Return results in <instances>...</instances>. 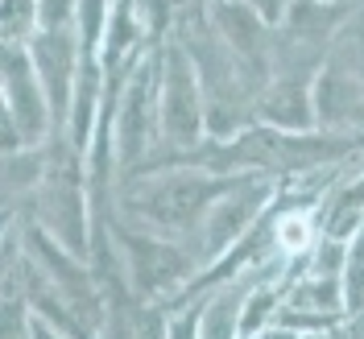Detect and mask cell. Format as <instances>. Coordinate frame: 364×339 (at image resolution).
<instances>
[{"label":"cell","instance_id":"cell-18","mask_svg":"<svg viewBox=\"0 0 364 339\" xmlns=\"http://www.w3.org/2000/svg\"><path fill=\"white\" fill-rule=\"evenodd\" d=\"M252 339H306L302 331H294V327H286V323H269L265 331H257Z\"/></svg>","mask_w":364,"mask_h":339},{"label":"cell","instance_id":"cell-8","mask_svg":"<svg viewBox=\"0 0 364 339\" xmlns=\"http://www.w3.org/2000/svg\"><path fill=\"white\" fill-rule=\"evenodd\" d=\"M257 120H265L273 129H290V133H311L318 129L315 120V75H294V70H277L269 87L257 99Z\"/></svg>","mask_w":364,"mask_h":339},{"label":"cell","instance_id":"cell-12","mask_svg":"<svg viewBox=\"0 0 364 339\" xmlns=\"http://www.w3.org/2000/svg\"><path fill=\"white\" fill-rule=\"evenodd\" d=\"M42 29V0H0V45H29Z\"/></svg>","mask_w":364,"mask_h":339},{"label":"cell","instance_id":"cell-11","mask_svg":"<svg viewBox=\"0 0 364 339\" xmlns=\"http://www.w3.org/2000/svg\"><path fill=\"white\" fill-rule=\"evenodd\" d=\"M318 236H323V215H318V207H282L273 199V244L282 257H306V252L318 244Z\"/></svg>","mask_w":364,"mask_h":339},{"label":"cell","instance_id":"cell-13","mask_svg":"<svg viewBox=\"0 0 364 339\" xmlns=\"http://www.w3.org/2000/svg\"><path fill=\"white\" fill-rule=\"evenodd\" d=\"M343 298H348V315L364 306V227L348 240V261H343Z\"/></svg>","mask_w":364,"mask_h":339},{"label":"cell","instance_id":"cell-3","mask_svg":"<svg viewBox=\"0 0 364 339\" xmlns=\"http://www.w3.org/2000/svg\"><path fill=\"white\" fill-rule=\"evenodd\" d=\"M158 112H161V149L149 161L191 154L207 141V99H203V79L195 58L186 54V45L170 33V42H161V87H158ZM145 166V161H141Z\"/></svg>","mask_w":364,"mask_h":339},{"label":"cell","instance_id":"cell-5","mask_svg":"<svg viewBox=\"0 0 364 339\" xmlns=\"http://www.w3.org/2000/svg\"><path fill=\"white\" fill-rule=\"evenodd\" d=\"M277 186H282V182L269 178V174H240L236 186L211 203L203 227H199V240H195L203 265L220 261L232 244H240L252 227L269 215L273 199H277Z\"/></svg>","mask_w":364,"mask_h":339},{"label":"cell","instance_id":"cell-1","mask_svg":"<svg viewBox=\"0 0 364 339\" xmlns=\"http://www.w3.org/2000/svg\"><path fill=\"white\" fill-rule=\"evenodd\" d=\"M236 178L240 174H211V170H199V166H166V170L124 178L120 203L136 224L195 244L211 203L220 195H228L236 186Z\"/></svg>","mask_w":364,"mask_h":339},{"label":"cell","instance_id":"cell-7","mask_svg":"<svg viewBox=\"0 0 364 339\" xmlns=\"http://www.w3.org/2000/svg\"><path fill=\"white\" fill-rule=\"evenodd\" d=\"M315 120L327 133H364V75L327 58L315 75Z\"/></svg>","mask_w":364,"mask_h":339},{"label":"cell","instance_id":"cell-17","mask_svg":"<svg viewBox=\"0 0 364 339\" xmlns=\"http://www.w3.org/2000/svg\"><path fill=\"white\" fill-rule=\"evenodd\" d=\"M340 331H343V339H364V306L352 311V315H343Z\"/></svg>","mask_w":364,"mask_h":339},{"label":"cell","instance_id":"cell-16","mask_svg":"<svg viewBox=\"0 0 364 339\" xmlns=\"http://www.w3.org/2000/svg\"><path fill=\"white\" fill-rule=\"evenodd\" d=\"M240 4H249L252 13H261V17L277 29V25L286 21V13H290V4H294V0H240Z\"/></svg>","mask_w":364,"mask_h":339},{"label":"cell","instance_id":"cell-10","mask_svg":"<svg viewBox=\"0 0 364 339\" xmlns=\"http://www.w3.org/2000/svg\"><path fill=\"white\" fill-rule=\"evenodd\" d=\"M323 215V232L327 236H340V240H352L364 227V158L356 161V170H348L318 207Z\"/></svg>","mask_w":364,"mask_h":339},{"label":"cell","instance_id":"cell-19","mask_svg":"<svg viewBox=\"0 0 364 339\" xmlns=\"http://www.w3.org/2000/svg\"><path fill=\"white\" fill-rule=\"evenodd\" d=\"M356 4H360V9H356V17H360V25H364V0H356Z\"/></svg>","mask_w":364,"mask_h":339},{"label":"cell","instance_id":"cell-2","mask_svg":"<svg viewBox=\"0 0 364 339\" xmlns=\"http://www.w3.org/2000/svg\"><path fill=\"white\" fill-rule=\"evenodd\" d=\"M108 227H112V240L120 249L129 286L141 298H149V302L170 306L186 290V281L203 269V257H199V249L191 240L154 232L145 224H120L116 215H108Z\"/></svg>","mask_w":364,"mask_h":339},{"label":"cell","instance_id":"cell-15","mask_svg":"<svg viewBox=\"0 0 364 339\" xmlns=\"http://www.w3.org/2000/svg\"><path fill=\"white\" fill-rule=\"evenodd\" d=\"M79 0H42V25H75Z\"/></svg>","mask_w":364,"mask_h":339},{"label":"cell","instance_id":"cell-14","mask_svg":"<svg viewBox=\"0 0 364 339\" xmlns=\"http://www.w3.org/2000/svg\"><path fill=\"white\" fill-rule=\"evenodd\" d=\"M166 339H199V306L170 311V331H166Z\"/></svg>","mask_w":364,"mask_h":339},{"label":"cell","instance_id":"cell-6","mask_svg":"<svg viewBox=\"0 0 364 339\" xmlns=\"http://www.w3.org/2000/svg\"><path fill=\"white\" fill-rule=\"evenodd\" d=\"M29 54L33 67L42 79L50 108H54V133H67V116H70V99H75V79L83 67V42L75 25H42L29 38Z\"/></svg>","mask_w":364,"mask_h":339},{"label":"cell","instance_id":"cell-4","mask_svg":"<svg viewBox=\"0 0 364 339\" xmlns=\"http://www.w3.org/2000/svg\"><path fill=\"white\" fill-rule=\"evenodd\" d=\"M0 104H4V154L46 145L54 136V108L46 95L29 45L0 50Z\"/></svg>","mask_w":364,"mask_h":339},{"label":"cell","instance_id":"cell-9","mask_svg":"<svg viewBox=\"0 0 364 339\" xmlns=\"http://www.w3.org/2000/svg\"><path fill=\"white\" fill-rule=\"evenodd\" d=\"M352 17H356V0H294L286 21L277 25V33L331 54L336 38L343 33V25Z\"/></svg>","mask_w":364,"mask_h":339}]
</instances>
